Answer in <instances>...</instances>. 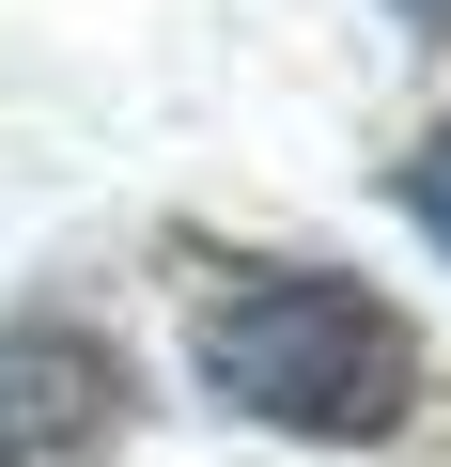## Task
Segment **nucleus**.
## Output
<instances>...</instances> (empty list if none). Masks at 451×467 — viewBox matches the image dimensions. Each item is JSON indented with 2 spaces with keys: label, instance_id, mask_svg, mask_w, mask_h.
<instances>
[{
  "label": "nucleus",
  "instance_id": "nucleus-2",
  "mask_svg": "<svg viewBox=\"0 0 451 467\" xmlns=\"http://www.w3.org/2000/svg\"><path fill=\"white\" fill-rule=\"evenodd\" d=\"M125 436V343L78 312H16L0 327V467H94Z\"/></svg>",
  "mask_w": 451,
  "mask_h": 467
},
{
  "label": "nucleus",
  "instance_id": "nucleus-3",
  "mask_svg": "<svg viewBox=\"0 0 451 467\" xmlns=\"http://www.w3.org/2000/svg\"><path fill=\"white\" fill-rule=\"evenodd\" d=\"M389 187H405V218H420V234H436V250H451V125H436V140H420V156H405V171H389Z\"/></svg>",
  "mask_w": 451,
  "mask_h": 467
},
{
  "label": "nucleus",
  "instance_id": "nucleus-1",
  "mask_svg": "<svg viewBox=\"0 0 451 467\" xmlns=\"http://www.w3.org/2000/svg\"><path fill=\"white\" fill-rule=\"evenodd\" d=\"M187 374L265 420V436H312V451H374L405 436L420 405V327L374 296V281H327V265H234L187 296Z\"/></svg>",
  "mask_w": 451,
  "mask_h": 467
},
{
  "label": "nucleus",
  "instance_id": "nucleus-4",
  "mask_svg": "<svg viewBox=\"0 0 451 467\" xmlns=\"http://www.w3.org/2000/svg\"><path fill=\"white\" fill-rule=\"evenodd\" d=\"M389 16H405V32H451V0H389Z\"/></svg>",
  "mask_w": 451,
  "mask_h": 467
}]
</instances>
